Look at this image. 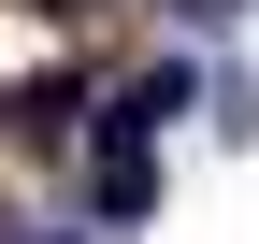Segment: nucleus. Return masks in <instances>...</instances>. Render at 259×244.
Here are the masks:
<instances>
[{
  "label": "nucleus",
  "instance_id": "2",
  "mask_svg": "<svg viewBox=\"0 0 259 244\" xmlns=\"http://www.w3.org/2000/svg\"><path fill=\"white\" fill-rule=\"evenodd\" d=\"M158 115H187V72H144V86L115 101V130H158Z\"/></svg>",
  "mask_w": 259,
  "mask_h": 244
},
{
  "label": "nucleus",
  "instance_id": "3",
  "mask_svg": "<svg viewBox=\"0 0 259 244\" xmlns=\"http://www.w3.org/2000/svg\"><path fill=\"white\" fill-rule=\"evenodd\" d=\"M44 15H72V0H44Z\"/></svg>",
  "mask_w": 259,
  "mask_h": 244
},
{
  "label": "nucleus",
  "instance_id": "1",
  "mask_svg": "<svg viewBox=\"0 0 259 244\" xmlns=\"http://www.w3.org/2000/svg\"><path fill=\"white\" fill-rule=\"evenodd\" d=\"M144 187H158V172H144V130L101 115V144H87V201H101V216H144Z\"/></svg>",
  "mask_w": 259,
  "mask_h": 244
}]
</instances>
